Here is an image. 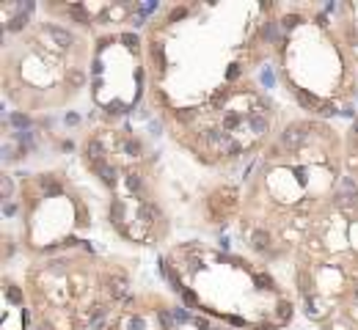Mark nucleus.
<instances>
[{
  "mask_svg": "<svg viewBox=\"0 0 358 330\" xmlns=\"http://www.w3.org/2000/svg\"><path fill=\"white\" fill-rule=\"evenodd\" d=\"M275 0H171L143 25L149 110L157 124L190 116L273 64Z\"/></svg>",
  "mask_w": 358,
  "mask_h": 330,
  "instance_id": "1",
  "label": "nucleus"
},
{
  "mask_svg": "<svg viewBox=\"0 0 358 330\" xmlns=\"http://www.w3.org/2000/svg\"><path fill=\"white\" fill-rule=\"evenodd\" d=\"M345 138L334 121L289 116L245 168L237 237L265 264H292L298 248L345 187Z\"/></svg>",
  "mask_w": 358,
  "mask_h": 330,
  "instance_id": "2",
  "label": "nucleus"
},
{
  "mask_svg": "<svg viewBox=\"0 0 358 330\" xmlns=\"http://www.w3.org/2000/svg\"><path fill=\"white\" fill-rule=\"evenodd\" d=\"M160 275L182 308L237 330H286L300 311L275 267L198 237L160 250Z\"/></svg>",
  "mask_w": 358,
  "mask_h": 330,
  "instance_id": "3",
  "label": "nucleus"
},
{
  "mask_svg": "<svg viewBox=\"0 0 358 330\" xmlns=\"http://www.w3.org/2000/svg\"><path fill=\"white\" fill-rule=\"evenodd\" d=\"M78 160L102 198L107 229L138 250H166L174 215L155 143L132 121L89 124L78 135Z\"/></svg>",
  "mask_w": 358,
  "mask_h": 330,
  "instance_id": "4",
  "label": "nucleus"
},
{
  "mask_svg": "<svg viewBox=\"0 0 358 330\" xmlns=\"http://www.w3.org/2000/svg\"><path fill=\"white\" fill-rule=\"evenodd\" d=\"M273 72L300 116L334 121L358 99V66L322 3L300 0L278 6Z\"/></svg>",
  "mask_w": 358,
  "mask_h": 330,
  "instance_id": "5",
  "label": "nucleus"
},
{
  "mask_svg": "<svg viewBox=\"0 0 358 330\" xmlns=\"http://www.w3.org/2000/svg\"><path fill=\"white\" fill-rule=\"evenodd\" d=\"M94 39L36 14L22 30L3 36L0 88L14 113L44 118L78 105L89 91Z\"/></svg>",
  "mask_w": 358,
  "mask_h": 330,
  "instance_id": "6",
  "label": "nucleus"
},
{
  "mask_svg": "<svg viewBox=\"0 0 358 330\" xmlns=\"http://www.w3.org/2000/svg\"><path fill=\"white\" fill-rule=\"evenodd\" d=\"M138 261L94 248L25 261L33 330H96L135 292Z\"/></svg>",
  "mask_w": 358,
  "mask_h": 330,
  "instance_id": "7",
  "label": "nucleus"
},
{
  "mask_svg": "<svg viewBox=\"0 0 358 330\" xmlns=\"http://www.w3.org/2000/svg\"><path fill=\"white\" fill-rule=\"evenodd\" d=\"M6 218L25 261L91 248L96 231V195L69 165H50L3 176Z\"/></svg>",
  "mask_w": 358,
  "mask_h": 330,
  "instance_id": "8",
  "label": "nucleus"
},
{
  "mask_svg": "<svg viewBox=\"0 0 358 330\" xmlns=\"http://www.w3.org/2000/svg\"><path fill=\"white\" fill-rule=\"evenodd\" d=\"M286 118L281 102L259 80H251L190 116L160 124V130L198 168L226 173L240 165L248 168L278 135Z\"/></svg>",
  "mask_w": 358,
  "mask_h": 330,
  "instance_id": "9",
  "label": "nucleus"
},
{
  "mask_svg": "<svg viewBox=\"0 0 358 330\" xmlns=\"http://www.w3.org/2000/svg\"><path fill=\"white\" fill-rule=\"evenodd\" d=\"M289 270L298 308L311 325L358 295V187L353 182H345L314 223Z\"/></svg>",
  "mask_w": 358,
  "mask_h": 330,
  "instance_id": "10",
  "label": "nucleus"
},
{
  "mask_svg": "<svg viewBox=\"0 0 358 330\" xmlns=\"http://www.w3.org/2000/svg\"><path fill=\"white\" fill-rule=\"evenodd\" d=\"M86 96L89 124H127L138 107H149V66L141 30L96 36Z\"/></svg>",
  "mask_w": 358,
  "mask_h": 330,
  "instance_id": "11",
  "label": "nucleus"
},
{
  "mask_svg": "<svg viewBox=\"0 0 358 330\" xmlns=\"http://www.w3.org/2000/svg\"><path fill=\"white\" fill-rule=\"evenodd\" d=\"M44 17L58 19L80 33L105 36L116 30H143V25L152 19V14L160 8V3H143V0H44L39 3Z\"/></svg>",
  "mask_w": 358,
  "mask_h": 330,
  "instance_id": "12",
  "label": "nucleus"
},
{
  "mask_svg": "<svg viewBox=\"0 0 358 330\" xmlns=\"http://www.w3.org/2000/svg\"><path fill=\"white\" fill-rule=\"evenodd\" d=\"M179 303L163 289H135L96 330H177Z\"/></svg>",
  "mask_w": 358,
  "mask_h": 330,
  "instance_id": "13",
  "label": "nucleus"
},
{
  "mask_svg": "<svg viewBox=\"0 0 358 330\" xmlns=\"http://www.w3.org/2000/svg\"><path fill=\"white\" fill-rule=\"evenodd\" d=\"M240 206H243V184L229 182L226 176L209 184L201 195V223L207 229L226 231L229 226L237 229Z\"/></svg>",
  "mask_w": 358,
  "mask_h": 330,
  "instance_id": "14",
  "label": "nucleus"
},
{
  "mask_svg": "<svg viewBox=\"0 0 358 330\" xmlns=\"http://www.w3.org/2000/svg\"><path fill=\"white\" fill-rule=\"evenodd\" d=\"M3 330H33V314L22 278L11 270L3 272Z\"/></svg>",
  "mask_w": 358,
  "mask_h": 330,
  "instance_id": "15",
  "label": "nucleus"
},
{
  "mask_svg": "<svg viewBox=\"0 0 358 330\" xmlns=\"http://www.w3.org/2000/svg\"><path fill=\"white\" fill-rule=\"evenodd\" d=\"M334 28L339 33L342 44H345L347 55L353 58V64L358 66V0H342L328 6Z\"/></svg>",
  "mask_w": 358,
  "mask_h": 330,
  "instance_id": "16",
  "label": "nucleus"
},
{
  "mask_svg": "<svg viewBox=\"0 0 358 330\" xmlns=\"http://www.w3.org/2000/svg\"><path fill=\"white\" fill-rule=\"evenodd\" d=\"M317 330H358V295L345 300L342 306L331 308L320 322H314Z\"/></svg>",
  "mask_w": 358,
  "mask_h": 330,
  "instance_id": "17",
  "label": "nucleus"
},
{
  "mask_svg": "<svg viewBox=\"0 0 358 330\" xmlns=\"http://www.w3.org/2000/svg\"><path fill=\"white\" fill-rule=\"evenodd\" d=\"M345 138V173L347 182H353L358 187V113L347 121V127L342 130Z\"/></svg>",
  "mask_w": 358,
  "mask_h": 330,
  "instance_id": "18",
  "label": "nucleus"
},
{
  "mask_svg": "<svg viewBox=\"0 0 358 330\" xmlns=\"http://www.w3.org/2000/svg\"><path fill=\"white\" fill-rule=\"evenodd\" d=\"M177 330H237V328H229V325L215 322V319H209V317H201V314H190L187 308H179Z\"/></svg>",
  "mask_w": 358,
  "mask_h": 330,
  "instance_id": "19",
  "label": "nucleus"
}]
</instances>
